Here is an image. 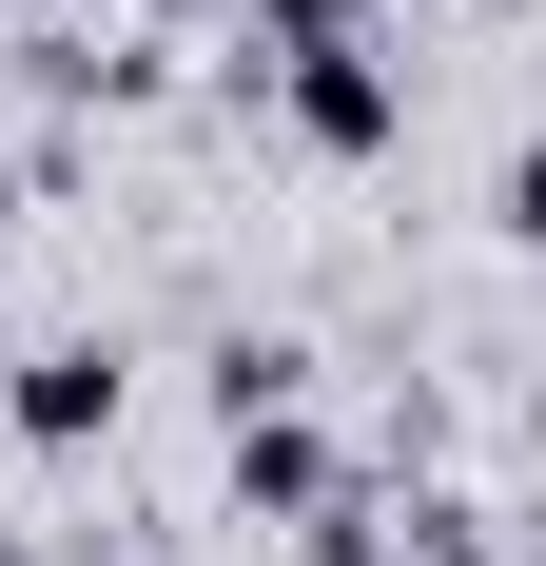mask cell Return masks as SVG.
Returning <instances> with one entry per match:
<instances>
[{
  "mask_svg": "<svg viewBox=\"0 0 546 566\" xmlns=\"http://www.w3.org/2000/svg\"><path fill=\"white\" fill-rule=\"evenodd\" d=\"M254 117L293 137V157H390V137H410V59L390 40H313V59L254 78Z\"/></svg>",
  "mask_w": 546,
  "mask_h": 566,
  "instance_id": "obj_1",
  "label": "cell"
},
{
  "mask_svg": "<svg viewBox=\"0 0 546 566\" xmlns=\"http://www.w3.org/2000/svg\"><path fill=\"white\" fill-rule=\"evenodd\" d=\"M117 391H137V371H117V333H59V352H20L0 430H20V450H98V430H117Z\"/></svg>",
  "mask_w": 546,
  "mask_h": 566,
  "instance_id": "obj_2",
  "label": "cell"
},
{
  "mask_svg": "<svg viewBox=\"0 0 546 566\" xmlns=\"http://www.w3.org/2000/svg\"><path fill=\"white\" fill-rule=\"evenodd\" d=\"M293 391H313V352H293V333H216V410H234V430L293 410Z\"/></svg>",
  "mask_w": 546,
  "mask_h": 566,
  "instance_id": "obj_3",
  "label": "cell"
},
{
  "mask_svg": "<svg viewBox=\"0 0 546 566\" xmlns=\"http://www.w3.org/2000/svg\"><path fill=\"white\" fill-rule=\"evenodd\" d=\"M313 40H371V0H254V59H313Z\"/></svg>",
  "mask_w": 546,
  "mask_h": 566,
  "instance_id": "obj_4",
  "label": "cell"
},
{
  "mask_svg": "<svg viewBox=\"0 0 546 566\" xmlns=\"http://www.w3.org/2000/svg\"><path fill=\"white\" fill-rule=\"evenodd\" d=\"M489 216H507V234H527V254H546V137H527V157H507V196H489Z\"/></svg>",
  "mask_w": 546,
  "mask_h": 566,
  "instance_id": "obj_5",
  "label": "cell"
},
{
  "mask_svg": "<svg viewBox=\"0 0 546 566\" xmlns=\"http://www.w3.org/2000/svg\"><path fill=\"white\" fill-rule=\"evenodd\" d=\"M117 20H137V40H157V20H196V0H117Z\"/></svg>",
  "mask_w": 546,
  "mask_h": 566,
  "instance_id": "obj_6",
  "label": "cell"
},
{
  "mask_svg": "<svg viewBox=\"0 0 546 566\" xmlns=\"http://www.w3.org/2000/svg\"><path fill=\"white\" fill-rule=\"evenodd\" d=\"M0 234H20V157H0Z\"/></svg>",
  "mask_w": 546,
  "mask_h": 566,
  "instance_id": "obj_7",
  "label": "cell"
},
{
  "mask_svg": "<svg viewBox=\"0 0 546 566\" xmlns=\"http://www.w3.org/2000/svg\"><path fill=\"white\" fill-rule=\"evenodd\" d=\"M78 566H117V547H78Z\"/></svg>",
  "mask_w": 546,
  "mask_h": 566,
  "instance_id": "obj_8",
  "label": "cell"
}]
</instances>
